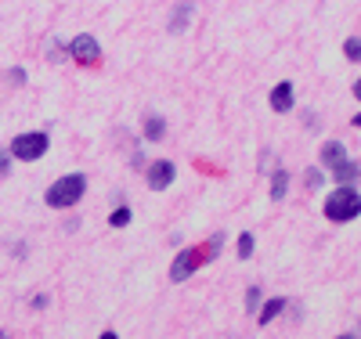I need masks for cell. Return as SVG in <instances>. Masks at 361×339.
<instances>
[{
	"label": "cell",
	"instance_id": "obj_3",
	"mask_svg": "<svg viewBox=\"0 0 361 339\" xmlns=\"http://www.w3.org/2000/svg\"><path fill=\"white\" fill-rule=\"evenodd\" d=\"M47 144H51V137H47L44 130H33V134H18V137L11 141V159L33 163V159H40L44 152H47Z\"/></svg>",
	"mask_w": 361,
	"mask_h": 339
},
{
	"label": "cell",
	"instance_id": "obj_6",
	"mask_svg": "<svg viewBox=\"0 0 361 339\" xmlns=\"http://www.w3.org/2000/svg\"><path fill=\"white\" fill-rule=\"evenodd\" d=\"M195 267H199V249H180L173 257V264H170V278L173 282H185Z\"/></svg>",
	"mask_w": 361,
	"mask_h": 339
},
{
	"label": "cell",
	"instance_id": "obj_15",
	"mask_svg": "<svg viewBox=\"0 0 361 339\" xmlns=\"http://www.w3.org/2000/svg\"><path fill=\"white\" fill-rule=\"evenodd\" d=\"M109 224H112V228H127V224H130V209H127V206H119V209H112V217H109Z\"/></svg>",
	"mask_w": 361,
	"mask_h": 339
},
{
	"label": "cell",
	"instance_id": "obj_5",
	"mask_svg": "<svg viewBox=\"0 0 361 339\" xmlns=\"http://www.w3.org/2000/svg\"><path fill=\"white\" fill-rule=\"evenodd\" d=\"M173 177H177V166L170 159H156L152 166H148V188L163 192V188H170V184H173Z\"/></svg>",
	"mask_w": 361,
	"mask_h": 339
},
{
	"label": "cell",
	"instance_id": "obj_22",
	"mask_svg": "<svg viewBox=\"0 0 361 339\" xmlns=\"http://www.w3.org/2000/svg\"><path fill=\"white\" fill-rule=\"evenodd\" d=\"M336 339H357V335H336Z\"/></svg>",
	"mask_w": 361,
	"mask_h": 339
},
{
	"label": "cell",
	"instance_id": "obj_16",
	"mask_svg": "<svg viewBox=\"0 0 361 339\" xmlns=\"http://www.w3.org/2000/svg\"><path fill=\"white\" fill-rule=\"evenodd\" d=\"M173 15H177V18L170 22V29H173V33H177V29H185V25H188V15H192V8L185 4V8H177Z\"/></svg>",
	"mask_w": 361,
	"mask_h": 339
},
{
	"label": "cell",
	"instance_id": "obj_10",
	"mask_svg": "<svg viewBox=\"0 0 361 339\" xmlns=\"http://www.w3.org/2000/svg\"><path fill=\"white\" fill-rule=\"evenodd\" d=\"M221 242H224V235H214L209 242H202V245H199V264H206V260H217V253H221Z\"/></svg>",
	"mask_w": 361,
	"mask_h": 339
},
{
	"label": "cell",
	"instance_id": "obj_21",
	"mask_svg": "<svg viewBox=\"0 0 361 339\" xmlns=\"http://www.w3.org/2000/svg\"><path fill=\"white\" fill-rule=\"evenodd\" d=\"M102 339H116V332H105V335H102Z\"/></svg>",
	"mask_w": 361,
	"mask_h": 339
},
{
	"label": "cell",
	"instance_id": "obj_1",
	"mask_svg": "<svg viewBox=\"0 0 361 339\" xmlns=\"http://www.w3.org/2000/svg\"><path fill=\"white\" fill-rule=\"evenodd\" d=\"M87 192V177L83 173H69V177H58L51 188H47V206L51 209H69L83 199Z\"/></svg>",
	"mask_w": 361,
	"mask_h": 339
},
{
	"label": "cell",
	"instance_id": "obj_14",
	"mask_svg": "<svg viewBox=\"0 0 361 339\" xmlns=\"http://www.w3.org/2000/svg\"><path fill=\"white\" fill-rule=\"evenodd\" d=\"M235 249H238V260H250V253H253V235H250V231L238 235V245H235Z\"/></svg>",
	"mask_w": 361,
	"mask_h": 339
},
{
	"label": "cell",
	"instance_id": "obj_12",
	"mask_svg": "<svg viewBox=\"0 0 361 339\" xmlns=\"http://www.w3.org/2000/svg\"><path fill=\"white\" fill-rule=\"evenodd\" d=\"M336 180H340V188H350V184H357V163H343L340 170H336Z\"/></svg>",
	"mask_w": 361,
	"mask_h": 339
},
{
	"label": "cell",
	"instance_id": "obj_19",
	"mask_svg": "<svg viewBox=\"0 0 361 339\" xmlns=\"http://www.w3.org/2000/svg\"><path fill=\"white\" fill-rule=\"evenodd\" d=\"M8 170H11V159H8V152H4V148H0V180H4V177H8Z\"/></svg>",
	"mask_w": 361,
	"mask_h": 339
},
{
	"label": "cell",
	"instance_id": "obj_8",
	"mask_svg": "<svg viewBox=\"0 0 361 339\" xmlns=\"http://www.w3.org/2000/svg\"><path fill=\"white\" fill-rule=\"evenodd\" d=\"M271 109L275 112H289L293 109V83L289 80H282L275 90H271Z\"/></svg>",
	"mask_w": 361,
	"mask_h": 339
},
{
	"label": "cell",
	"instance_id": "obj_18",
	"mask_svg": "<svg viewBox=\"0 0 361 339\" xmlns=\"http://www.w3.org/2000/svg\"><path fill=\"white\" fill-rule=\"evenodd\" d=\"M257 307H260V289L253 285V289L246 292V311H257Z\"/></svg>",
	"mask_w": 361,
	"mask_h": 339
},
{
	"label": "cell",
	"instance_id": "obj_9",
	"mask_svg": "<svg viewBox=\"0 0 361 339\" xmlns=\"http://www.w3.org/2000/svg\"><path fill=\"white\" fill-rule=\"evenodd\" d=\"M282 307H286V300H282V296H271V300H267V303L260 307V311H257V321H260V325H267V321H275V318H279V311H282Z\"/></svg>",
	"mask_w": 361,
	"mask_h": 339
},
{
	"label": "cell",
	"instance_id": "obj_2",
	"mask_svg": "<svg viewBox=\"0 0 361 339\" xmlns=\"http://www.w3.org/2000/svg\"><path fill=\"white\" fill-rule=\"evenodd\" d=\"M357 213H361V195H357V188H336L333 195L325 199V217L336 221V224L354 221Z\"/></svg>",
	"mask_w": 361,
	"mask_h": 339
},
{
	"label": "cell",
	"instance_id": "obj_23",
	"mask_svg": "<svg viewBox=\"0 0 361 339\" xmlns=\"http://www.w3.org/2000/svg\"><path fill=\"white\" fill-rule=\"evenodd\" d=\"M0 339H8V335H4V332H0Z\"/></svg>",
	"mask_w": 361,
	"mask_h": 339
},
{
	"label": "cell",
	"instance_id": "obj_20",
	"mask_svg": "<svg viewBox=\"0 0 361 339\" xmlns=\"http://www.w3.org/2000/svg\"><path fill=\"white\" fill-rule=\"evenodd\" d=\"M307 184H311V188H318V184H322V173H318V170H311V173H307Z\"/></svg>",
	"mask_w": 361,
	"mask_h": 339
},
{
	"label": "cell",
	"instance_id": "obj_7",
	"mask_svg": "<svg viewBox=\"0 0 361 339\" xmlns=\"http://www.w3.org/2000/svg\"><path fill=\"white\" fill-rule=\"evenodd\" d=\"M343 163H347V148H343L340 141H325V144H322V166L336 173Z\"/></svg>",
	"mask_w": 361,
	"mask_h": 339
},
{
	"label": "cell",
	"instance_id": "obj_17",
	"mask_svg": "<svg viewBox=\"0 0 361 339\" xmlns=\"http://www.w3.org/2000/svg\"><path fill=\"white\" fill-rule=\"evenodd\" d=\"M343 54H347L350 61H357V58H361V40H357V37H350V40L343 44Z\"/></svg>",
	"mask_w": 361,
	"mask_h": 339
},
{
	"label": "cell",
	"instance_id": "obj_13",
	"mask_svg": "<svg viewBox=\"0 0 361 339\" xmlns=\"http://www.w3.org/2000/svg\"><path fill=\"white\" fill-rule=\"evenodd\" d=\"M286 188H289V173L275 170V180H271V199H286Z\"/></svg>",
	"mask_w": 361,
	"mask_h": 339
},
{
	"label": "cell",
	"instance_id": "obj_11",
	"mask_svg": "<svg viewBox=\"0 0 361 339\" xmlns=\"http://www.w3.org/2000/svg\"><path fill=\"white\" fill-rule=\"evenodd\" d=\"M163 127H166L163 116H148V119H145V137H148V141H159V137L166 134Z\"/></svg>",
	"mask_w": 361,
	"mask_h": 339
},
{
	"label": "cell",
	"instance_id": "obj_4",
	"mask_svg": "<svg viewBox=\"0 0 361 339\" xmlns=\"http://www.w3.org/2000/svg\"><path fill=\"white\" fill-rule=\"evenodd\" d=\"M69 51H73V58L80 61V66H87V69L102 61V47H98V40L90 37V33H80V37L69 44Z\"/></svg>",
	"mask_w": 361,
	"mask_h": 339
}]
</instances>
